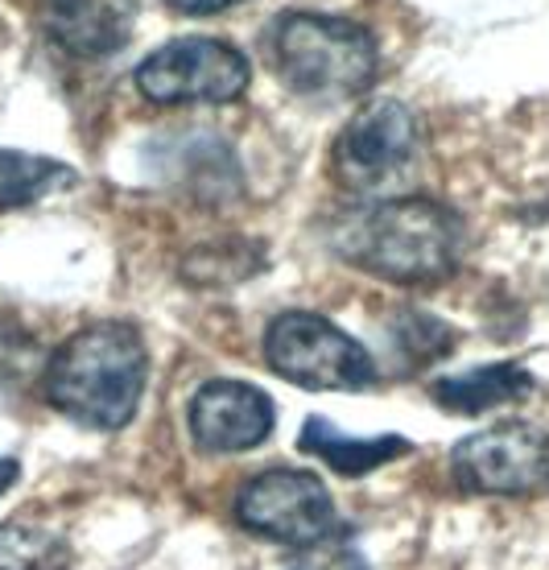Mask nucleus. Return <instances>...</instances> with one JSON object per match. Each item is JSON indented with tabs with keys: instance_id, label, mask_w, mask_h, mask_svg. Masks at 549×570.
I'll return each mask as SVG.
<instances>
[{
	"instance_id": "obj_12",
	"label": "nucleus",
	"mask_w": 549,
	"mask_h": 570,
	"mask_svg": "<svg viewBox=\"0 0 549 570\" xmlns=\"http://www.w3.org/2000/svg\"><path fill=\"white\" fill-rule=\"evenodd\" d=\"M297 446L314 455L318 463L335 468L339 475H367V471L384 468L393 459L409 455L413 442L401 439V434H381V439H347L343 430H335L326 417H306V430Z\"/></svg>"
},
{
	"instance_id": "obj_16",
	"label": "nucleus",
	"mask_w": 549,
	"mask_h": 570,
	"mask_svg": "<svg viewBox=\"0 0 549 570\" xmlns=\"http://www.w3.org/2000/svg\"><path fill=\"white\" fill-rule=\"evenodd\" d=\"M290 570H367V562L360 550H352L347 533H335L326 542L302 546L294 562H290Z\"/></svg>"
},
{
	"instance_id": "obj_14",
	"label": "nucleus",
	"mask_w": 549,
	"mask_h": 570,
	"mask_svg": "<svg viewBox=\"0 0 549 570\" xmlns=\"http://www.w3.org/2000/svg\"><path fill=\"white\" fill-rule=\"evenodd\" d=\"M71 546L55 529L9 521L0 525V570H67Z\"/></svg>"
},
{
	"instance_id": "obj_5",
	"label": "nucleus",
	"mask_w": 549,
	"mask_h": 570,
	"mask_svg": "<svg viewBox=\"0 0 549 570\" xmlns=\"http://www.w3.org/2000/svg\"><path fill=\"white\" fill-rule=\"evenodd\" d=\"M422 125L401 100H372L343 125L331 145V174L347 195L372 199L401 183L418 157Z\"/></svg>"
},
{
	"instance_id": "obj_4",
	"label": "nucleus",
	"mask_w": 549,
	"mask_h": 570,
	"mask_svg": "<svg viewBox=\"0 0 549 570\" xmlns=\"http://www.w3.org/2000/svg\"><path fill=\"white\" fill-rule=\"evenodd\" d=\"M268 368L302 389H339L355 393L376 381V364L347 331L311 311H290L265 331Z\"/></svg>"
},
{
	"instance_id": "obj_18",
	"label": "nucleus",
	"mask_w": 549,
	"mask_h": 570,
	"mask_svg": "<svg viewBox=\"0 0 549 570\" xmlns=\"http://www.w3.org/2000/svg\"><path fill=\"white\" fill-rule=\"evenodd\" d=\"M174 13H186V17H212V13H224L239 0H166Z\"/></svg>"
},
{
	"instance_id": "obj_17",
	"label": "nucleus",
	"mask_w": 549,
	"mask_h": 570,
	"mask_svg": "<svg viewBox=\"0 0 549 570\" xmlns=\"http://www.w3.org/2000/svg\"><path fill=\"white\" fill-rule=\"evenodd\" d=\"M38 364V343L26 327H17L13 318L0 314V385L4 381H21L29 368Z\"/></svg>"
},
{
	"instance_id": "obj_2",
	"label": "nucleus",
	"mask_w": 549,
	"mask_h": 570,
	"mask_svg": "<svg viewBox=\"0 0 549 570\" xmlns=\"http://www.w3.org/2000/svg\"><path fill=\"white\" fill-rule=\"evenodd\" d=\"M149 381V352L137 327L96 323L75 331L46 360L42 393L62 417L84 430H120L133 422Z\"/></svg>"
},
{
	"instance_id": "obj_3",
	"label": "nucleus",
	"mask_w": 549,
	"mask_h": 570,
	"mask_svg": "<svg viewBox=\"0 0 549 570\" xmlns=\"http://www.w3.org/2000/svg\"><path fill=\"white\" fill-rule=\"evenodd\" d=\"M268 55L294 96L318 104L364 96L381 67V46L364 26L323 13L277 17L268 29Z\"/></svg>"
},
{
	"instance_id": "obj_8",
	"label": "nucleus",
	"mask_w": 549,
	"mask_h": 570,
	"mask_svg": "<svg viewBox=\"0 0 549 570\" xmlns=\"http://www.w3.org/2000/svg\"><path fill=\"white\" fill-rule=\"evenodd\" d=\"M451 475L471 497H525L546 484V434L525 422L479 430L451 451Z\"/></svg>"
},
{
	"instance_id": "obj_10",
	"label": "nucleus",
	"mask_w": 549,
	"mask_h": 570,
	"mask_svg": "<svg viewBox=\"0 0 549 570\" xmlns=\"http://www.w3.org/2000/svg\"><path fill=\"white\" fill-rule=\"evenodd\" d=\"M38 26L71 58H108L133 38L137 0H38Z\"/></svg>"
},
{
	"instance_id": "obj_6",
	"label": "nucleus",
	"mask_w": 549,
	"mask_h": 570,
	"mask_svg": "<svg viewBox=\"0 0 549 570\" xmlns=\"http://www.w3.org/2000/svg\"><path fill=\"white\" fill-rule=\"evenodd\" d=\"M236 521L268 542L294 546V550L347 533L326 484L302 468H268L248 484H239Z\"/></svg>"
},
{
	"instance_id": "obj_20",
	"label": "nucleus",
	"mask_w": 549,
	"mask_h": 570,
	"mask_svg": "<svg viewBox=\"0 0 549 570\" xmlns=\"http://www.w3.org/2000/svg\"><path fill=\"white\" fill-rule=\"evenodd\" d=\"M546 484H549V439H546Z\"/></svg>"
},
{
	"instance_id": "obj_1",
	"label": "nucleus",
	"mask_w": 549,
	"mask_h": 570,
	"mask_svg": "<svg viewBox=\"0 0 549 570\" xmlns=\"http://www.w3.org/2000/svg\"><path fill=\"white\" fill-rule=\"evenodd\" d=\"M463 215L425 195L381 199L335 228V253L393 285H438L459 273Z\"/></svg>"
},
{
	"instance_id": "obj_19",
	"label": "nucleus",
	"mask_w": 549,
	"mask_h": 570,
	"mask_svg": "<svg viewBox=\"0 0 549 570\" xmlns=\"http://www.w3.org/2000/svg\"><path fill=\"white\" fill-rule=\"evenodd\" d=\"M17 475H21L17 459H0V492H9V488L17 484Z\"/></svg>"
},
{
	"instance_id": "obj_15",
	"label": "nucleus",
	"mask_w": 549,
	"mask_h": 570,
	"mask_svg": "<svg viewBox=\"0 0 549 570\" xmlns=\"http://www.w3.org/2000/svg\"><path fill=\"white\" fill-rule=\"evenodd\" d=\"M393 343L401 347V356L409 364L425 368L430 360H442L454 347V331L447 323H438L434 314L425 311H401L393 323Z\"/></svg>"
},
{
	"instance_id": "obj_7",
	"label": "nucleus",
	"mask_w": 549,
	"mask_h": 570,
	"mask_svg": "<svg viewBox=\"0 0 549 570\" xmlns=\"http://www.w3.org/2000/svg\"><path fill=\"white\" fill-rule=\"evenodd\" d=\"M133 83L149 104H232L253 83V67L219 38H174L145 58Z\"/></svg>"
},
{
	"instance_id": "obj_9",
	"label": "nucleus",
	"mask_w": 549,
	"mask_h": 570,
	"mask_svg": "<svg viewBox=\"0 0 549 570\" xmlns=\"http://www.w3.org/2000/svg\"><path fill=\"white\" fill-rule=\"evenodd\" d=\"M277 410L265 389L244 381H207L190 401V439L207 455H239L268 439Z\"/></svg>"
},
{
	"instance_id": "obj_13",
	"label": "nucleus",
	"mask_w": 549,
	"mask_h": 570,
	"mask_svg": "<svg viewBox=\"0 0 549 570\" xmlns=\"http://www.w3.org/2000/svg\"><path fill=\"white\" fill-rule=\"evenodd\" d=\"M75 183V170L55 157L0 149V207H29Z\"/></svg>"
},
{
	"instance_id": "obj_11",
	"label": "nucleus",
	"mask_w": 549,
	"mask_h": 570,
	"mask_svg": "<svg viewBox=\"0 0 549 570\" xmlns=\"http://www.w3.org/2000/svg\"><path fill=\"white\" fill-rule=\"evenodd\" d=\"M529 389H533L529 368L512 364V360H500V364H483V368L434 381L430 397H434V405L451 410V414L471 417V414H488L496 405H508V401H521Z\"/></svg>"
}]
</instances>
